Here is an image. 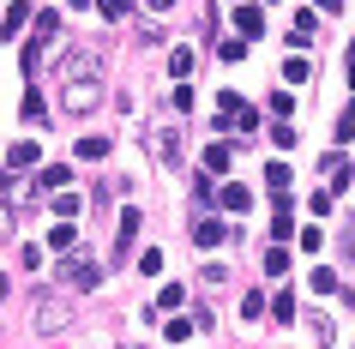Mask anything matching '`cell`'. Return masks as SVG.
I'll use <instances>...</instances> for the list:
<instances>
[{"label":"cell","instance_id":"cell-13","mask_svg":"<svg viewBox=\"0 0 355 349\" xmlns=\"http://www.w3.org/2000/svg\"><path fill=\"white\" fill-rule=\"evenodd\" d=\"M247 205H253V193H247V187H235V181H229V187H223V211H247Z\"/></svg>","mask_w":355,"mask_h":349},{"label":"cell","instance_id":"cell-24","mask_svg":"<svg viewBox=\"0 0 355 349\" xmlns=\"http://www.w3.org/2000/svg\"><path fill=\"white\" fill-rule=\"evenodd\" d=\"M181 301H187V289H181V283H175V289H163V295H157V307H163V313H175V307H181Z\"/></svg>","mask_w":355,"mask_h":349},{"label":"cell","instance_id":"cell-19","mask_svg":"<svg viewBox=\"0 0 355 349\" xmlns=\"http://www.w3.org/2000/svg\"><path fill=\"white\" fill-rule=\"evenodd\" d=\"M271 319H277V325H289V319H295V301H289V295H271Z\"/></svg>","mask_w":355,"mask_h":349},{"label":"cell","instance_id":"cell-10","mask_svg":"<svg viewBox=\"0 0 355 349\" xmlns=\"http://www.w3.org/2000/svg\"><path fill=\"white\" fill-rule=\"evenodd\" d=\"M193 241H199V247H217V241H223V223H217V217H199V223H193Z\"/></svg>","mask_w":355,"mask_h":349},{"label":"cell","instance_id":"cell-36","mask_svg":"<svg viewBox=\"0 0 355 349\" xmlns=\"http://www.w3.org/2000/svg\"><path fill=\"white\" fill-rule=\"evenodd\" d=\"M0 187H6V175H0Z\"/></svg>","mask_w":355,"mask_h":349},{"label":"cell","instance_id":"cell-30","mask_svg":"<svg viewBox=\"0 0 355 349\" xmlns=\"http://www.w3.org/2000/svg\"><path fill=\"white\" fill-rule=\"evenodd\" d=\"M0 235H12V211L6 205H0Z\"/></svg>","mask_w":355,"mask_h":349},{"label":"cell","instance_id":"cell-8","mask_svg":"<svg viewBox=\"0 0 355 349\" xmlns=\"http://www.w3.org/2000/svg\"><path fill=\"white\" fill-rule=\"evenodd\" d=\"M6 163H12V169H37V163H42V151H37V139H19V145L6 151Z\"/></svg>","mask_w":355,"mask_h":349},{"label":"cell","instance_id":"cell-6","mask_svg":"<svg viewBox=\"0 0 355 349\" xmlns=\"http://www.w3.org/2000/svg\"><path fill=\"white\" fill-rule=\"evenodd\" d=\"M223 121H229L235 133H253V127H259V114L247 109L241 96H217V127H223Z\"/></svg>","mask_w":355,"mask_h":349},{"label":"cell","instance_id":"cell-22","mask_svg":"<svg viewBox=\"0 0 355 349\" xmlns=\"http://www.w3.org/2000/svg\"><path fill=\"white\" fill-rule=\"evenodd\" d=\"M307 283H313V295H337V277L331 271H307Z\"/></svg>","mask_w":355,"mask_h":349},{"label":"cell","instance_id":"cell-20","mask_svg":"<svg viewBox=\"0 0 355 349\" xmlns=\"http://www.w3.org/2000/svg\"><path fill=\"white\" fill-rule=\"evenodd\" d=\"M168 73L187 78V73H193V49H175V55H168Z\"/></svg>","mask_w":355,"mask_h":349},{"label":"cell","instance_id":"cell-5","mask_svg":"<svg viewBox=\"0 0 355 349\" xmlns=\"http://www.w3.org/2000/svg\"><path fill=\"white\" fill-rule=\"evenodd\" d=\"M145 145H150V157H157L163 169L181 163V133H175V127H150V133H145Z\"/></svg>","mask_w":355,"mask_h":349},{"label":"cell","instance_id":"cell-33","mask_svg":"<svg viewBox=\"0 0 355 349\" xmlns=\"http://www.w3.org/2000/svg\"><path fill=\"white\" fill-rule=\"evenodd\" d=\"M168 6H175V0H150V12H168Z\"/></svg>","mask_w":355,"mask_h":349},{"label":"cell","instance_id":"cell-26","mask_svg":"<svg viewBox=\"0 0 355 349\" xmlns=\"http://www.w3.org/2000/svg\"><path fill=\"white\" fill-rule=\"evenodd\" d=\"M193 325H199V319H168V337H175V343H187Z\"/></svg>","mask_w":355,"mask_h":349},{"label":"cell","instance_id":"cell-15","mask_svg":"<svg viewBox=\"0 0 355 349\" xmlns=\"http://www.w3.org/2000/svg\"><path fill=\"white\" fill-rule=\"evenodd\" d=\"M24 19H31V6H12V12L0 19V37H19V31H24Z\"/></svg>","mask_w":355,"mask_h":349},{"label":"cell","instance_id":"cell-17","mask_svg":"<svg viewBox=\"0 0 355 349\" xmlns=\"http://www.w3.org/2000/svg\"><path fill=\"white\" fill-rule=\"evenodd\" d=\"M78 211H85V199H78V193H67V187H60V199H55V217H78Z\"/></svg>","mask_w":355,"mask_h":349},{"label":"cell","instance_id":"cell-11","mask_svg":"<svg viewBox=\"0 0 355 349\" xmlns=\"http://www.w3.org/2000/svg\"><path fill=\"white\" fill-rule=\"evenodd\" d=\"M78 157H85V163H103V157H109V139H103V133L78 139Z\"/></svg>","mask_w":355,"mask_h":349},{"label":"cell","instance_id":"cell-25","mask_svg":"<svg viewBox=\"0 0 355 349\" xmlns=\"http://www.w3.org/2000/svg\"><path fill=\"white\" fill-rule=\"evenodd\" d=\"M42 114H49V109H42V96H37V91H24V121H31V127H37Z\"/></svg>","mask_w":355,"mask_h":349},{"label":"cell","instance_id":"cell-12","mask_svg":"<svg viewBox=\"0 0 355 349\" xmlns=\"http://www.w3.org/2000/svg\"><path fill=\"white\" fill-rule=\"evenodd\" d=\"M265 175H271V193H277V199L289 193V181H295V169H289V163H271Z\"/></svg>","mask_w":355,"mask_h":349},{"label":"cell","instance_id":"cell-1","mask_svg":"<svg viewBox=\"0 0 355 349\" xmlns=\"http://www.w3.org/2000/svg\"><path fill=\"white\" fill-rule=\"evenodd\" d=\"M67 319H73V301H67L60 289H37V295H31V325H37L42 337H60Z\"/></svg>","mask_w":355,"mask_h":349},{"label":"cell","instance_id":"cell-2","mask_svg":"<svg viewBox=\"0 0 355 349\" xmlns=\"http://www.w3.org/2000/svg\"><path fill=\"white\" fill-rule=\"evenodd\" d=\"M103 103V78H67L60 85V109L67 114H91Z\"/></svg>","mask_w":355,"mask_h":349},{"label":"cell","instance_id":"cell-7","mask_svg":"<svg viewBox=\"0 0 355 349\" xmlns=\"http://www.w3.org/2000/svg\"><path fill=\"white\" fill-rule=\"evenodd\" d=\"M139 223H145V217L127 205V211H121V229H114V259H121V265H127V253L139 247Z\"/></svg>","mask_w":355,"mask_h":349},{"label":"cell","instance_id":"cell-16","mask_svg":"<svg viewBox=\"0 0 355 349\" xmlns=\"http://www.w3.org/2000/svg\"><path fill=\"white\" fill-rule=\"evenodd\" d=\"M289 42H295V49H307V42H313V12H301V19H295V31H289Z\"/></svg>","mask_w":355,"mask_h":349},{"label":"cell","instance_id":"cell-23","mask_svg":"<svg viewBox=\"0 0 355 349\" xmlns=\"http://www.w3.org/2000/svg\"><path fill=\"white\" fill-rule=\"evenodd\" d=\"M67 181H73V169H60V163L42 169V187H67Z\"/></svg>","mask_w":355,"mask_h":349},{"label":"cell","instance_id":"cell-28","mask_svg":"<svg viewBox=\"0 0 355 349\" xmlns=\"http://www.w3.org/2000/svg\"><path fill=\"white\" fill-rule=\"evenodd\" d=\"M49 247H60V253H67V247H73V223H55V235H49Z\"/></svg>","mask_w":355,"mask_h":349},{"label":"cell","instance_id":"cell-29","mask_svg":"<svg viewBox=\"0 0 355 349\" xmlns=\"http://www.w3.org/2000/svg\"><path fill=\"white\" fill-rule=\"evenodd\" d=\"M283 78H289V85H301V78H307V60H301V55L283 60Z\"/></svg>","mask_w":355,"mask_h":349},{"label":"cell","instance_id":"cell-21","mask_svg":"<svg viewBox=\"0 0 355 349\" xmlns=\"http://www.w3.org/2000/svg\"><path fill=\"white\" fill-rule=\"evenodd\" d=\"M265 271L283 277V271H289V253H283V247H265Z\"/></svg>","mask_w":355,"mask_h":349},{"label":"cell","instance_id":"cell-35","mask_svg":"<svg viewBox=\"0 0 355 349\" xmlns=\"http://www.w3.org/2000/svg\"><path fill=\"white\" fill-rule=\"evenodd\" d=\"M0 295H6V271H0Z\"/></svg>","mask_w":355,"mask_h":349},{"label":"cell","instance_id":"cell-37","mask_svg":"<svg viewBox=\"0 0 355 349\" xmlns=\"http://www.w3.org/2000/svg\"><path fill=\"white\" fill-rule=\"evenodd\" d=\"M349 181H355V169H349Z\"/></svg>","mask_w":355,"mask_h":349},{"label":"cell","instance_id":"cell-4","mask_svg":"<svg viewBox=\"0 0 355 349\" xmlns=\"http://www.w3.org/2000/svg\"><path fill=\"white\" fill-rule=\"evenodd\" d=\"M60 283L85 295V289H96V283H103V265H96V259H85V253H73L67 265H60Z\"/></svg>","mask_w":355,"mask_h":349},{"label":"cell","instance_id":"cell-9","mask_svg":"<svg viewBox=\"0 0 355 349\" xmlns=\"http://www.w3.org/2000/svg\"><path fill=\"white\" fill-rule=\"evenodd\" d=\"M235 31H241V37H259V31H265V12H259V6H235Z\"/></svg>","mask_w":355,"mask_h":349},{"label":"cell","instance_id":"cell-34","mask_svg":"<svg viewBox=\"0 0 355 349\" xmlns=\"http://www.w3.org/2000/svg\"><path fill=\"white\" fill-rule=\"evenodd\" d=\"M313 6H325V12H337V6H343V0H313Z\"/></svg>","mask_w":355,"mask_h":349},{"label":"cell","instance_id":"cell-27","mask_svg":"<svg viewBox=\"0 0 355 349\" xmlns=\"http://www.w3.org/2000/svg\"><path fill=\"white\" fill-rule=\"evenodd\" d=\"M127 6H132V0H103V19L121 24V19H127Z\"/></svg>","mask_w":355,"mask_h":349},{"label":"cell","instance_id":"cell-3","mask_svg":"<svg viewBox=\"0 0 355 349\" xmlns=\"http://www.w3.org/2000/svg\"><path fill=\"white\" fill-rule=\"evenodd\" d=\"M96 73H103V55H96V49H67V55L55 60L60 85H67V78H96Z\"/></svg>","mask_w":355,"mask_h":349},{"label":"cell","instance_id":"cell-32","mask_svg":"<svg viewBox=\"0 0 355 349\" xmlns=\"http://www.w3.org/2000/svg\"><path fill=\"white\" fill-rule=\"evenodd\" d=\"M343 60H349V85H355V42H349V55H343Z\"/></svg>","mask_w":355,"mask_h":349},{"label":"cell","instance_id":"cell-31","mask_svg":"<svg viewBox=\"0 0 355 349\" xmlns=\"http://www.w3.org/2000/svg\"><path fill=\"white\" fill-rule=\"evenodd\" d=\"M343 253H349V259H355V229H343Z\"/></svg>","mask_w":355,"mask_h":349},{"label":"cell","instance_id":"cell-18","mask_svg":"<svg viewBox=\"0 0 355 349\" xmlns=\"http://www.w3.org/2000/svg\"><path fill=\"white\" fill-rule=\"evenodd\" d=\"M60 37V19H55V12H42V19H37V37H31V42H55Z\"/></svg>","mask_w":355,"mask_h":349},{"label":"cell","instance_id":"cell-14","mask_svg":"<svg viewBox=\"0 0 355 349\" xmlns=\"http://www.w3.org/2000/svg\"><path fill=\"white\" fill-rule=\"evenodd\" d=\"M205 169H211V175H229V145H223V139L205 151Z\"/></svg>","mask_w":355,"mask_h":349}]
</instances>
